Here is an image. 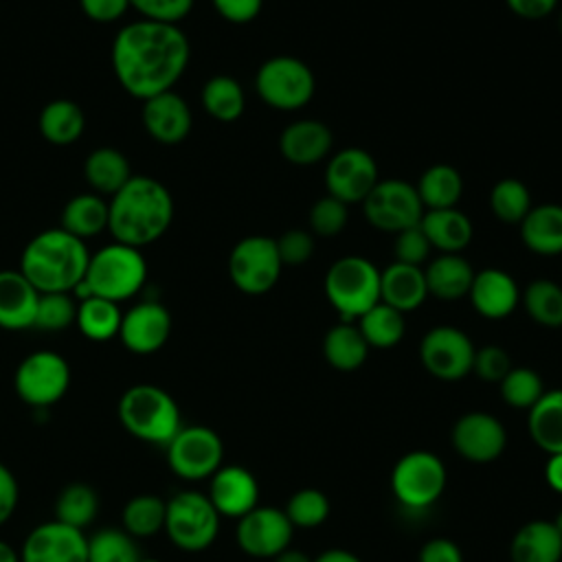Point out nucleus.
<instances>
[{
  "instance_id": "f257e3e1",
  "label": "nucleus",
  "mask_w": 562,
  "mask_h": 562,
  "mask_svg": "<svg viewBox=\"0 0 562 562\" xmlns=\"http://www.w3.org/2000/svg\"><path fill=\"white\" fill-rule=\"evenodd\" d=\"M189 57L191 46L178 24L138 20L123 26L112 42L116 81L140 101L173 90Z\"/></svg>"
},
{
  "instance_id": "79ce46f5",
  "label": "nucleus",
  "mask_w": 562,
  "mask_h": 562,
  "mask_svg": "<svg viewBox=\"0 0 562 562\" xmlns=\"http://www.w3.org/2000/svg\"><path fill=\"white\" fill-rule=\"evenodd\" d=\"M136 538L123 527H103L88 538V562H138Z\"/></svg>"
},
{
  "instance_id": "69168bd1",
  "label": "nucleus",
  "mask_w": 562,
  "mask_h": 562,
  "mask_svg": "<svg viewBox=\"0 0 562 562\" xmlns=\"http://www.w3.org/2000/svg\"><path fill=\"white\" fill-rule=\"evenodd\" d=\"M138 562H162V560H158V558H140Z\"/></svg>"
},
{
  "instance_id": "c85d7f7f",
  "label": "nucleus",
  "mask_w": 562,
  "mask_h": 562,
  "mask_svg": "<svg viewBox=\"0 0 562 562\" xmlns=\"http://www.w3.org/2000/svg\"><path fill=\"white\" fill-rule=\"evenodd\" d=\"M424 279L428 294L441 301H457L468 296L474 279V268L461 255L441 252L424 268Z\"/></svg>"
},
{
  "instance_id": "de8ad7c7",
  "label": "nucleus",
  "mask_w": 562,
  "mask_h": 562,
  "mask_svg": "<svg viewBox=\"0 0 562 562\" xmlns=\"http://www.w3.org/2000/svg\"><path fill=\"white\" fill-rule=\"evenodd\" d=\"M310 228L318 237H336L340 231H345L349 220V209L345 202L336 200L334 195L318 198L310 209Z\"/></svg>"
},
{
  "instance_id": "c03bdc74",
  "label": "nucleus",
  "mask_w": 562,
  "mask_h": 562,
  "mask_svg": "<svg viewBox=\"0 0 562 562\" xmlns=\"http://www.w3.org/2000/svg\"><path fill=\"white\" fill-rule=\"evenodd\" d=\"M498 384L505 404L522 411H529L544 393L542 378L529 367H512L509 373Z\"/></svg>"
},
{
  "instance_id": "aec40b11",
  "label": "nucleus",
  "mask_w": 562,
  "mask_h": 562,
  "mask_svg": "<svg viewBox=\"0 0 562 562\" xmlns=\"http://www.w3.org/2000/svg\"><path fill=\"white\" fill-rule=\"evenodd\" d=\"M209 501L224 518H241L259 505V483L241 465H222L209 479Z\"/></svg>"
},
{
  "instance_id": "bb28decb",
  "label": "nucleus",
  "mask_w": 562,
  "mask_h": 562,
  "mask_svg": "<svg viewBox=\"0 0 562 562\" xmlns=\"http://www.w3.org/2000/svg\"><path fill=\"white\" fill-rule=\"evenodd\" d=\"M562 536L551 520L525 522L509 542V562H560Z\"/></svg>"
},
{
  "instance_id": "49530a36",
  "label": "nucleus",
  "mask_w": 562,
  "mask_h": 562,
  "mask_svg": "<svg viewBox=\"0 0 562 562\" xmlns=\"http://www.w3.org/2000/svg\"><path fill=\"white\" fill-rule=\"evenodd\" d=\"M77 321V301L70 292H46L40 294L35 325L44 331H61Z\"/></svg>"
},
{
  "instance_id": "37998d69",
  "label": "nucleus",
  "mask_w": 562,
  "mask_h": 562,
  "mask_svg": "<svg viewBox=\"0 0 562 562\" xmlns=\"http://www.w3.org/2000/svg\"><path fill=\"white\" fill-rule=\"evenodd\" d=\"M490 209L503 224H520L531 211V193L518 178H503L490 191Z\"/></svg>"
},
{
  "instance_id": "20e7f679",
  "label": "nucleus",
  "mask_w": 562,
  "mask_h": 562,
  "mask_svg": "<svg viewBox=\"0 0 562 562\" xmlns=\"http://www.w3.org/2000/svg\"><path fill=\"white\" fill-rule=\"evenodd\" d=\"M147 281V261L140 248L112 241L97 252H90L88 270L72 294L83 301L101 296L114 303L136 296Z\"/></svg>"
},
{
  "instance_id": "052dcab7",
  "label": "nucleus",
  "mask_w": 562,
  "mask_h": 562,
  "mask_svg": "<svg viewBox=\"0 0 562 562\" xmlns=\"http://www.w3.org/2000/svg\"><path fill=\"white\" fill-rule=\"evenodd\" d=\"M314 562H362L356 553L347 549H327L314 558Z\"/></svg>"
},
{
  "instance_id": "e2e57ef3",
  "label": "nucleus",
  "mask_w": 562,
  "mask_h": 562,
  "mask_svg": "<svg viewBox=\"0 0 562 562\" xmlns=\"http://www.w3.org/2000/svg\"><path fill=\"white\" fill-rule=\"evenodd\" d=\"M0 562H20V551H15L7 540H0Z\"/></svg>"
},
{
  "instance_id": "0e129e2a",
  "label": "nucleus",
  "mask_w": 562,
  "mask_h": 562,
  "mask_svg": "<svg viewBox=\"0 0 562 562\" xmlns=\"http://www.w3.org/2000/svg\"><path fill=\"white\" fill-rule=\"evenodd\" d=\"M551 522L555 525V529H558V531H560V536H562V509L558 512V516H555Z\"/></svg>"
},
{
  "instance_id": "338daca9",
  "label": "nucleus",
  "mask_w": 562,
  "mask_h": 562,
  "mask_svg": "<svg viewBox=\"0 0 562 562\" xmlns=\"http://www.w3.org/2000/svg\"><path fill=\"white\" fill-rule=\"evenodd\" d=\"M558 26H560V33H562V11H560V18H558Z\"/></svg>"
},
{
  "instance_id": "e433bc0d",
  "label": "nucleus",
  "mask_w": 562,
  "mask_h": 562,
  "mask_svg": "<svg viewBox=\"0 0 562 562\" xmlns=\"http://www.w3.org/2000/svg\"><path fill=\"white\" fill-rule=\"evenodd\" d=\"M362 338L367 340L369 349H391L395 347L406 331L404 325V314L397 312L395 307L386 303H375L371 310H367L358 321H356Z\"/></svg>"
},
{
  "instance_id": "a19ab883",
  "label": "nucleus",
  "mask_w": 562,
  "mask_h": 562,
  "mask_svg": "<svg viewBox=\"0 0 562 562\" xmlns=\"http://www.w3.org/2000/svg\"><path fill=\"white\" fill-rule=\"evenodd\" d=\"M531 321L542 327H562V285L551 279L531 281L520 294Z\"/></svg>"
},
{
  "instance_id": "ddd939ff",
  "label": "nucleus",
  "mask_w": 562,
  "mask_h": 562,
  "mask_svg": "<svg viewBox=\"0 0 562 562\" xmlns=\"http://www.w3.org/2000/svg\"><path fill=\"white\" fill-rule=\"evenodd\" d=\"M362 211L373 228L395 235L419 224L424 204L415 184L400 178H386L378 180L369 195L362 200Z\"/></svg>"
},
{
  "instance_id": "5701e85b",
  "label": "nucleus",
  "mask_w": 562,
  "mask_h": 562,
  "mask_svg": "<svg viewBox=\"0 0 562 562\" xmlns=\"http://www.w3.org/2000/svg\"><path fill=\"white\" fill-rule=\"evenodd\" d=\"M334 145L331 130L314 119H301L283 127L279 136L281 156L299 167L321 162Z\"/></svg>"
},
{
  "instance_id": "dca6fc26",
  "label": "nucleus",
  "mask_w": 562,
  "mask_h": 562,
  "mask_svg": "<svg viewBox=\"0 0 562 562\" xmlns=\"http://www.w3.org/2000/svg\"><path fill=\"white\" fill-rule=\"evenodd\" d=\"M294 527L279 507L257 505L237 520L235 538L244 553L252 558H274L290 547Z\"/></svg>"
},
{
  "instance_id": "b1692460",
  "label": "nucleus",
  "mask_w": 562,
  "mask_h": 562,
  "mask_svg": "<svg viewBox=\"0 0 562 562\" xmlns=\"http://www.w3.org/2000/svg\"><path fill=\"white\" fill-rule=\"evenodd\" d=\"M40 292L20 270H0V327L9 331L35 325Z\"/></svg>"
},
{
  "instance_id": "7c9ffc66",
  "label": "nucleus",
  "mask_w": 562,
  "mask_h": 562,
  "mask_svg": "<svg viewBox=\"0 0 562 562\" xmlns=\"http://www.w3.org/2000/svg\"><path fill=\"white\" fill-rule=\"evenodd\" d=\"M323 356L336 371H356L369 356V345L356 323L340 321L323 338Z\"/></svg>"
},
{
  "instance_id": "4be33fe9",
  "label": "nucleus",
  "mask_w": 562,
  "mask_h": 562,
  "mask_svg": "<svg viewBox=\"0 0 562 562\" xmlns=\"http://www.w3.org/2000/svg\"><path fill=\"white\" fill-rule=\"evenodd\" d=\"M468 299L479 316L501 321L518 307L520 290L509 272L501 268H485L474 272Z\"/></svg>"
},
{
  "instance_id": "680f3d73",
  "label": "nucleus",
  "mask_w": 562,
  "mask_h": 562,
  "mask_svg": "<svg viewBox=\"0 0 562 562\" xmlns=\"http://www.w3.org/2000/svg\"><path fill=\"white\" fill-rule=\"evenodd\" d=\"M272 562H314V558H310L305 551L301 549H294V547H288L283 549L281 553H277L272 558Z\"/></svg>"
},
{
  "instance_id": "864d4df0",
  "label": "nucleus",
  "mask_w": 562,
  "mask_h": 562,
  "mask_svg": "<svg viewBox=\"0 0 562 562\" xmlns=\"http://www.w3.org/2000/svg\"><path fill=\"white\" fill-rule=\"evenodd\" d=\"M211 2L215 11L233 24H246L255 20L263 4V0H211Z\"/></svg>"
},
{
  "instance_id": "2eb2a0df",
  "label": "nucleus",
  "mask_w": 562,
  "mask_h": 562,
  "mask_svg": "<svg viewBox=\"0 0 562 562\" xmlns=\"http://www.w3.org/2000/svg\"><path fill=\"white\" fill-rule=\"evenodd\" d=\"M378 180L375 158L360 147H345L336 151L325 167L327 193L347 206L358 202L362 204Z\"/></svg>"
},
{
  "instance_id": "4c0bfd02",
  "label": "nucleus",
  "mask_w": 562,
  "mask_h": 562,
  "mask_svg": "<svg viewBox=\"0 0 562 562\" xmlns=\"http://www.w3.org/2000/svg\"><path fill=\"white\" fill-rule=\"evenodd\" d=\"M202 105L215 121L233 123L244 114L246 108L244 88L231 75H215L202 88Z\"/></svg>"
},
{
  "instance_id": "9d476101",
  "label": "nucleus",
  "mask_w": 562,
  "mask_h": 562,
  "mask_svg": "<svg viewBox=\"0 0 562 562\" xmlns=\"http://www.w3.org/2000/svg\"><path fill=\"white\" fill-rule=\"evenodd\" d=\"M13 386L18 397L31 408H48L68 393L70 364L57 351H33L18 364Z\"/></svg>"
},
{
  "instance_id": "f3484780",
  "label": "nucleus",
  "mask_w": 562,
  "mask_h": 562,
  "mask_svg": "<svg viewBox=\"0 0 562 562\" xmlns=\"http://www.w3.org/2000/svg\"><path fill=\"white\" fill-rule=\"evenodd\" d=\"M20 562H88V536L55 518L40 522L26 533Z\"/></svg>"
},
{
  "instance_id": "bf43d9fd",
  "label": "nucleus",
  "mask_w": 562,
  "mask_h": 562,
  "mask_svg": "<svg viewBox=\"0 0 562 562\" xmlns=\"http://www.w3.org/2000/svg\"><path fill=\"white\" fill-rule=\"evenodd\" d=\"M544 479L551 490L562 494V452L549 454V461L544 465Z\"/></svg>"
},
{
  "instance_id": "72a5a7b5",
  "label": "nucleus",
  "mask_w": 562,
  "mask_h": 562,
  "mask_svg": "<svg viewBox=\"0 0 562 562\" xmlns=\"http://www.w3.org/2000/svg\"><path fill=\"white\" fill-rule=\"evenodd\" d=\"M61 228L79 239H88L108 228V202L99 193H79L61 211Z\"/></svg>"
},
{
  "instance_id": "a18cd8bd",
  "label": "nucleus",
  "mask_w": 562,
  "mask_h": 562,
  "mask_svg": "<svg viewBox=\"0 0 562 562\" xmlns=\"http://www.w3.org/2000/svg\"><path fill=\"white\" fill-rule=\"evenodd\" d=\"M292 527L314 529L329 516V498L316 487H303L294 492L283 507Z\"/></svg>"
},
{
  "instance_id": "6e6552de",
  "label": "nucleus",
  "mask_w": 562,
  "mask_h": 562,
  "mask_svg": "<svg viewBox=\"0 0 562 562\" xmlns=\"http://www.w3.org/2000/svg\"><path fill=\"white\" fill-rule=\"evenodd\" d=\"M255 88L259 99L274 110H301L312 101L316 79L303 59L277 55L259 66Z\"/></svg>"
},
{
  "instance_id": "c9c22d12",
  "label": "nucleus",
  "mask_w": 562,
  "mask_h": 562,
  "mask_svg": "<svg viewBox=\"0 0 562 562\" xmlns=\"http://www.w3.org/2000/svg\"><path fill=\"white\" fill-rule=\"evenodd\" d=\"M86 127L81 108L70 99H55L44 105L40 114V132L53 145L75 143Z\"/></svg>"
},
{
  "instance_id": "58836bf2",
  "label": "nucleus",
  "mask_w": 562,
  "mask_h": 562,
  "mask_svg": "<svg viewBox=\"0 0 562 562\" xmlns=\"http://www.w3.org/2000/svg\"><path fill=\"white\" fill-rule=\"evenodd\" d=\"M99 514V496L88 483H68L55 501V520L86 531Z\"/></svg>"
},
{
  "instance_id": "f03ea898",
  "label": "nucleus",
  "mask_w": 562,
  "mask_h": 562,
  "mask_svg": "<svg viewBox=\"0 0 562 562\" xmlns=\"http://www.w3.org/2000/svg\"><path fill=\"white\" fill-rule=\"evenodd\" d=\"M173 220L169 189L149 176H132L108 202V231L114 241L143 248L158 241Z\"/></svg>"
},
{
  "instance_id": "a211bd4d",
  "label": "nucleus",
  "mask_w": 562,
  "mask_h": 562,
  "mask_svg": "<svg viewBox=\"0 0 562 562\" xmlns=\"http://www.w3.org/2000/svg\"><path fill=\"white\" fill-rule=\"evenodd\" d=\"M507 446L505 426L483 411L461 415L452 426V448L470 463H492Z\"/></svg>"
},
{
  "instance_id": "6ab92c4d",
  "label": "nucleus",
  "mask_w": 562,
  "mask_h": 562,
  "mask_svg": "<svg viewBox=\"0 0 562 562\" xmlns=\"http://www.w3.org/2000/svg\"><path fill=\"white\" fill-rule=\"evenodd\" d=\"M171 334V314L158 301H140L123 312L119 338L136 356H149L165 347Z\"/></svg>"
},
{
  "instance_id": "1a4fd4ad",
  "label": "nucleus",
  "mask_w": 562,
  "mask_h": 562,
  "mask_svg": "<svg viewBox=\"0 0 562 562\" xmlns=\"http://www.w3.org/2000/svg\"><path fill=\"white\" fill-rule=\"evenodd\" d=\"M446 465L430 450H411L393 465L391 492L406 509H426L446 490Z\"/></svg>"
},
{
  "instance_id": "2f4dec72",
  "label": "nucleus",
  "mask_w": 562,
  "mask_h": 562,
  "mask_svg": "<svg viewBox=\"0 0 562 562\" xmlns=\"http://www.w3.org/2000/svg\"><path fill=\"white\" fill-rule=\"evenodd\" d=\"M83 176L99 195H114L130 178V160L114 147H97L83 162Z\"/></svg>"
},
{
  "instance_id": "c756f323",
  "label": "nucleus",
  "mask_w": 562,
  "mask_h": 562,
  "mask_svg": "<svg viewBox=\"0 0 562 562\" xmlns=\"http://www.w3.org/2000/svg\"><path fill=\"white\" fill-rule=\"evenodd\" d=\"M527 413L531 441L547 454L562 452V389L544 391Z\"/></svg>"
},
{
  "instance_id": "39448f33",
  "label": "nucleus",
  "mask_w": 562,
  "mask_h": 562,
  "mask_svg": "<svg viewBox=\"0 0 562 562\" xmlns=\"http://www.w3.org/2000/svg\"><path fill=\"white\" fill-rule=\"evenodd\" d=\"M121 426L138 441L167 446L182 428L178 402L158 384L130 386L116 406Z\"/></svg>"
},
{
  "instance_id": "603ef678",
  "label": "nucleus",
  "mask_w": 562,
  "mask_h": 562,
  "mask_svg": "<svg viewBox=\"0 0 562 562\" xmlns=\"http://www.w3.org/2000/svg\"><path fill=\"white\" fill-rule=\"evenodd\" d=\"M274 241L283 266H301L314 255V237L303 228H290Z\"/></svg>"
},
{
  "instance_id": "423d86ee",
  "label": "nucleus",
  "mask_w": 562,
  "mask_h": 562,
  "mask_svg": "<svg viewBox=\"0 0 562 562\" xmlns=\"http://www.w3.org/2000/svg\"><path fill=\"white\" fill-rule=\"evenodd\" d=\"M325 296L340 321L356 323L380 303V270L364 257H340L325 274Z\"/></svg>"
},
{
  "instance_id": "9b49d317",
  "label": "nucleus",
  "mask_w": 562,
  "mask_h": 562,
  "mask_svg": "<svg viewBox=\"0 0 562 562\" xmlns=\"http://www.w3.org/2000/svg\"><path fill=\"white\" fill-rule=\"evenodd\" d=\"M283 263L277 250V241L266 235H248L239 239L228 255V277L233 285L250 296L270 292L279 277Z\"/></svg>"
},
{
  "instance_id": "473e14b6",
  "label": "nucleus",
  "mask_w": 562,
  "mask_h": 562,
  "mask_svg": "<svg viewBox=\"0 0 562 562\" xmlns=\"http://www.w3.org/2000/svg\"><path fill=\"white\" fill-rule=\"evenodd\" d=\"M415 189L424 204V211L452 209L463 195V178L452 165L437 162L419 176Z\"/></svg>"
},
{
  "instance_id": "13d9d810",
  "label": "nucleus",
  "mask_w": 562,
  "mask_h": 562,
  "mask_svg": "<svg viewBox=\"0 0 562 562\" xmlns=\"http://www.w3.org/2000/svg\"><path fill=\"white\" fill-rule=\"evenodd\" d=\"M509 11L525 20H540L553 13L558 0H505Z\"/></svg>"
},
{
  "instance_id": "0eeeda50",
  "label": "nucleus",
  "mask_w": 562,
  "mask_h": 562,
  "mask_svg": "<svg viewBox=\"0 0 562 562\" xmlns=\"http://www.w3.org/2000/svg\"><path fill=\"white\" fill-rule=\"evenodd\" d=\"M220 518L206 494L182 490L167 501L162 531L180 551L198 553L215 542Z\"/></svg>"
},
{
  "instance_id": "4468645a",
  "label": "nucleus",
  "mask_w": 562,
  "mask_h": 562,
  "mask_svg": "<svg viewBox=\"0 0 562 562\" xmlns=\"http://www.w3.org/2000/svg\"><path fill=\"white\" fill-rule=\"evenodd\" d=\"M476 347L470 336L452 325H437L428 329L419 342V360L424 369L446 382H457L472 373Z\"/></svg>"
},
{
  "instance_id": "09e8293b",
  "label": "nucleus",
  "mask_w": 562,
  "mask_h": 562,
  "mask_svg": "<svg viewBox=\"0 0 562 562\" xmlns=\"http://www.w3.org/2000/svg\"><path fill=\"white\" fill-rule=\"evenodd\" d=\"M193 2L195 0H130V7H134L143 20L178 24L191 13Z\"/></svg>"
},
{
  "instance_id": "4d7b16f0",
  "label": "nucleus",
  "mask_w": 562,
  "mask_h": 562,
  "mask_svg": "<svg viewBox=\"0 0 562 562\" xmlns=\"http://www.w3.org/2000/svg\"><path fill=\"white\" fill-rule=\"evenodd\" d=\"M419 562H463V553L450 538H430L419 549Z\"/></svg>"
},
{
  "instance_id": "f8f14e48",
  "label": "nucleus",
  "mask_w": 562,
  "mask_h": 562,
  "mask_svg": "<svg viewBox=\"0 0 562 562\" xmlns=\"http://www.w3.org/2000/svg\"><path fill=\"white\" fill-rule=\"evenodd\" d=\"M165 450L169 470L184 481L211 479L224 459L222 437L202 424L182 426Z\"/></svg>"
},
{
  "instance_id": "393cba45",
  "label": "nucleus",
  "mask_w": 562,
  "mask_h": 562,
  "mask_svg": "<svg viewBox=\"0 0 562 562\" xmlns=\"http://www.w3.org/2000/svg\"><path fill=\"white\" fill-rule=\"evenodd\" d=\"M428 296L424 270L419 266H408L393 261L380 270V301L406 314L417 310Z\"/></svg>"
},
{
  "instance_id": "5fc2aeb1",
  "label": "nucleus",
  "mask_w": 562,
  "mask_h": 562,
  "mask_svg": "<svg viewBox=\"0 0 562 562\" xmlns=\"http://www.w3.org/2000/svg\"><path fill=\"white\" fill-rule=\"evenodd\" d=\"M20 503V485L15 474L0 461V527L11 520Z\"/></svg>"
},
{
  "instance_id": "7ed1b4c3",
  "label": "nucleus",
  "mask_w": 562,
  "mask_h": 562,
  "mask_svg": "<svg viewBox=\"0 0 562 562\" xmlns=\"http://www.w3.org/2000/svg\"><path fill=\"white\" fill-rule=\"evenodd\" d=\"M88 261L90 252L86 241L59 226L37 233L24 246L20 272L40 294L72 292L86 277Z\"/></svg>"
},
{
  "instance_id": "cd10ccee",
  "label": "nucleus",
  "mask_w": 562,
  "mask_h": 562,
  "mask_svg": "<svg viewBox=\"0 0 562 562\" xmlns=\"http://www.w3.org/2000/svg\"><path fill=\"white\" fill-rule=\"evenodd\" d=\"M522 244L542 257L562 255V204H538L518 224Z\"/></svg>"
},
{
  "instance_id": "a878e982",
  "label": "nucleus",
  "mask_w": 562,
  "mask_h": 562,
  "mask_svg": "<svg viewBox=\"0 0 562 562\" xmlns=\"http://www.w3.org/2000/svg\"><path fill=\"white\" fill-rule=\"evenodd\" d=\"M419 226L430 248H437L439 252L448 255H459L472 241L474 235L470 217L461 213L457 206L424 211Z\"/></svg>"
},
{
  "instance_id": "f704fd0d",
  "label": "nucleus",
  "mask_w": 562,
  "mask_h": 562,
  "mask_svg": "<svg viewBox=\"0 0 562 562\" xmlns=\"http://www.w3.org/2000/svg\"><path fill=\"white\" fill-rule=\"evenodd\" d=\"M121 321H123V312L114 301H108L101 296H88L77 303L75 325L88 340L105 342V340L119 338Z\"/></svg>"
},
{
  "instance_id": "6e6d98bb",
  "label": "nucleus",
  "mask_w": 562,
  "mask_h": 562,
  "mask_svg": "<svg viewBox=\"0 0 562 562\" xmlns=\"http://www.w3.org/2000/svg\"><path fill=\"white\" fill-rule=\"evenodd\" d=\"M79 7L94 22H116L130 9V0H79Z\"/></svg>"
},
{
  "instance_id": "ea45409f",
  "label": "nucleus",
  "mask_w": 562,
  "mask_h": 562,
  "mask_svg": "<svg viewBox=\"0 0 562 562\" xmlns=\"http://www.w3.org/2000/svg\"><path fill=\"white\" fill-rule=\"evenodd\" d=\"M165 512L167 501L156 494H136L132 496L123 512V529L134 538H151L165 529Z\"/></svg>"
},
{
  "instance_id": "3c124183",
  "label": "nucleus",
  "mask_w": 562,
  "mask_h": 562,
  "mask_svg": "<svg viewBox=\"0 0 562 562\" xmlns=\"http://www.w3.org/2000/svg\"><path fill=\"white\" fill-rule=\"evenodd\" d=\"M512 369L509 353L498 345H485L474 351L472 373H476L485 382H501Z\"/></svg>"
},
{
  "instance_id": "8fccbe9b",
  "label": "nucleus",
  "mask_w": 562,
  "mask_h": 562,
  "mask_svg": "<svg viewBox=\"0 0 562 562\" xmlns=\"http://www.w3.org/2000/svg\"><path fill=\"white\" fill-rule=\"evenodd\" d=\"M428 252H430V244L419 224L395 233V239H393L395 261L408 263V266H422L426 261Z\"/></svg>"
},
{
  "instance_id": "412c9836",
  "label": "nucleus",
  "mask_w": 562,
  "mask_h": 562,
  "mask_svg": "<svg viewBox=\"0 0 562 562\" xmlns=\"http://www.w3.org/2000/svg\"><path fill=\"white\" fill-rule=\"evenodd\" d=\"M140 116L147 134L162 145H176L184 140L193 125L187 101L173 90L145 99Z\"/></svg>"
}]
</instances>
